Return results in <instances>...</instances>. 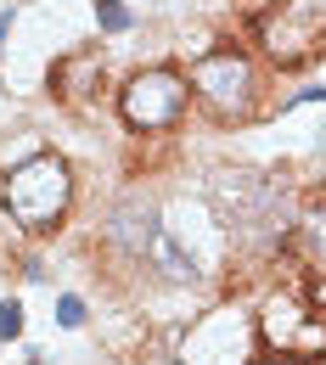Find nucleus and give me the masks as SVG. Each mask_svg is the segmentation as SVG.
Returning a JSON list of instances; mask_svg holds the SVG:
<instances>
[{
	"mask_svg": "<svg viewBox=\"0 0 326 365\" xmlns=\"http://www.w3.org/2000/svg\"><path fill=\"white\" fill-rule=\"evenodd\" d=\"M214 202L231 220V230L253 236V242H287V230H292L287 191L265 175H253V169H220L214 175Z\"/></svg>",
	"mask_w": 326,
	"mask_h": 365,
	"instance_id": "1",
	"label": "nucleus"
},
{
	"mask_svg": "<svg viewBox=\"0 0 326 365\" xmlns=\"http://www.w3.org/2000/svg\"><path fill=\"white\" fill-rule=\"evenodd\" d=\"M68 197H73V180H68V163L62 158H29V163H17L11 175H6V214L17 220L23 230H51L62 214H68Z\"/></svg>",
	"mask_w": 326,
	"mask_h": 365,
	"instance_id": "2",
	"label": "nucleus"
},
{
	"mask_svg": "<svg viewBox=\"0 0 326 365\" xmlns=\"http://www.w3.org/2000/svg\"><path fill=\"white\" fill-rule=\"evenodd\" d=\"M259 46L281 68H298L326 46V0H276L259 17Z\"/></svg>",
	"mask_w": 326,
	"mask_h": 365,
	"instance_id": "3",
	"label": "nucleus"
},
{
	"mask_svg": "<svg viewBox=\"0 0 326 365\" xmlns=\"http://www.w3.org/2000/svg\"><path fill=\"white\" fill-rule=\"evenodd\" d=\"M253 91H259V73H253V62L242 51H208L191 68V96L214 118H248L253 113Z\"/></svg>",
	"mask_w": 326,
	"mask_h": 365,
	"instance_id": "4",
	"label": "nucleus"
},
{
	"mask_svg": "<svg viewBox=\"0 0 326 365\" xmlns=\"http://www.w3.org/2000/svg\"><path fill=\"white\" fill-rule=\"evenodd\" d=\"M186 96L191 85L180 79V73H169V68H152V73H136L130 85H124V96H118V113H124V124L130 130H169L180 113H186Z\"/></svg>",
	"mask_w": 326,
	"mask_h": 365,
	"instance_id": "5",
	"label": "nucleus"
},
{
	"mask_svg": "<svg viewBox=\"0 0 326 365\" xmlns=\"http://www.w3.org/2000/svg\"><path fill=\"white\" fill-rule=\"evenodd\" d=\"M259 331H265V343H270L276 354H292V360H315L326 349V320L310 315V304L292 298V292H276V298L265 304Z\"/></svg>",
	"mask_w": 326,
	"mask_h": 365,
	"instance_id": "6",
	"label": "nucleus"
},
{
	"mask_svg": "<svg viewBox=\"0 0 326 365\" xmlns=\"http://www.w3.org/2000/svg\"><path fill=\"white\" fill-rule=\"evenodd\" d=\"M287 247L310 264V270L326 275V197L321 202H310L298 220H292V230H287Z\"/></svg>",
	"mask_w": 326,
	"mask_h": 365,
	"instance_id": "7",
	"label": "nucleus"
},
{
	"mask_svg": "<svg viewBox=\"0 0 326 365\" xmlns=\"http://www.w3.org/2000/svg\"><path fill=\"white\" fill-rule=\"evenodd\" d=\"M152 236H158V214H152V208H141V202L118 208V220H113V242H118V247L146 253V242H152Z\"/></svg>",
	"mask_w": 326,
	"mask_h": 365,
	"instance_id": "8",
	"label": "nucleus"
},
{
	"mask_svg": "<svg viewBox=\"0 0 326 365\" xmlns=\"http://www.w3.org/2000/svg\"><path fill=\"white\" fill-rule=\"evenodd\" d=\"M146 253H152V264L169 275V281H191V275H197V264H191V259L180 253V247H175V242H169V236H163V230L146 242Z\"/></svg>",
	"mask_w": 326,
	"mask_h": 365,
	"instance_id": "9",
	"label": "nucleus"
},
{
	"mask_svg": "<svg viewBox=\"0 0 326 365\" xmlns=\"http://www.w3.org/2000/svg\"><path fill=\"white\" fill-rule=\"evenodd\" d=\"M96 23H101V34H124L130 29V6L124 0H96Z\"/></svg>",
	"mask_w": 326,
	"mask_h": 365,
	"instance_id": "10",
	"label": "nucleus"
},
{
	"mask_svg": "<svg viewBox=\"0 0 326 365\" xmlns=\"http://www.w3.org/2000/svg\"><path fill=\"white\" fill-rule=\"evenodd\" d=\"M17 331H23V304L6 298V304H0V337H17Z\"/></svg>",
	"mask_w": 326,
	"mask_h": 365,
	"instance_id": "11",
	"label": "nucleus"
},
{
	"mask_svg": "<svg viewBox=\"0 0 326 365\" xmlns=\"http://www.w3.org/2000/svg\"><path fill=\"white\" fill-rule=\"evenodd\" d=\"M56 320H62V326H79V320H85V304H79L73 292H68V298H56Z\"/></svg>",
	"mask_w": 326,
	"mask_h": 365,
	"instance_id": "12",
	"label": "nucleus"
},
{
	"mask_svg": "<svg viewBox=\"0 0 326 365\" xmlns=\"http://www.w3.org/2000/svg\"><path fill=\"white\" fill-rule=\"evenodd\" d=\"M298 101H326V91H298L292 101H287V107H298Z\"/></svg>",
	"mask_w": 326,
	"mask_h": 365,
	"instance_id": "13",
	"label": "nucleus"
},
{
	"mask_svg": "<svg viewBox=\"0 0 326 365\" xmlns=\"http://www.w3.org/2000/svg\"><path fill=\"white\" fill-rule=\"evenodd\" d=\"M259 365H304V360H292V354H270V360H259Z\"/></svg>",
	"mask_w": 326,
	"mask_h": 365,
	"instance_id": "14",
	"label": "nucleus"
},
{
	"mask_svg": "<svg viewBox=\"0 0 326 365\" xmlns=\"http://www.w3.org/2000/svg\"><path fill=\"white\" fill-rule=\"evenodd\" d=\"M6 34H11V11H0V46H6Z\"/></svg>",
	"mask_w": 326,
	"mask_h": 365,
	"instance_id": "15",
	"label": "nucleus"
}]
</instances>
